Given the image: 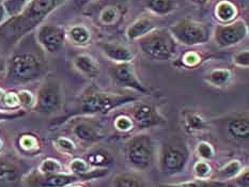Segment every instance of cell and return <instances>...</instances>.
<instances>
[{
    "instance_id": "cell-11",
    "label": "cell",
    "mask_w": 249,
    "mask_h": 187,
    "mask_svg": "<svg viewBox=\"0 0 249 187\" xmlns=\"http://www.w3.org/2000/svg\"><path fill=\"white\" fill-rule=\"evenodd\" d=\"M36 39L48 53H57L62 50L67 39V30L57 25H42L37 30Z\"/></svg>"
},
{
    "instance_id": "cell-32",
    "label": "cell",
    "mask_w": 249,
    "mask_h": 187,
    "mask_svg": "<svg viewBox=\"0 0 249 187\" xmlns=\"http://www.w3.org/2000/svg\"><path fill=\"white\" fill-rule=\"evenodd\" d=\"M55 146L56 148L63 153L72 154L76 150V146L72 141V139L67 138V137H59L55 140Z\"/></svg>"
},
{
    "instance_id": "cell-21",
    "label": "cell",
    "mask_w": 249,
    "mask_h": 187,
    "mask_svg": "<svg viewBox=\"0 0 249 187\" xmlns=\"http://www.w3.org/2000/svg\"><path fill=\"white\" fill-rule=\"evenodd\" d=\"M19 168L13 162L0 159V184L15 183L19 179Z\"/></svg>"
},
{
    "instance_id": "cell-27",
    "label": "cell",
    "mask_w": 249,
    "mask_h": 187,
    "mask_svg": "<svg viewBox=\"0 0 249 187\" xmlns=\"http://www.w3.org/2000/svg\"><path fill=\"white\" fill-rule=\"evenodd\" d=\"M184 125H185L186 131L194 133V132H200L205 130V121L203 118L197 112L194 111H186L184 114Z\"/></svg>"
},
{
    "instance_id": "cell-28",
    "label": "cell",
    "mask_w": 249,
    "mask_h": 187,
    "mask_svg": "<svg viewBox=\"0 0 249 187\" xmlns=\"http://www.w3.org/2000/svg\"><path fill=\"white\" fill-rule=\"evenodd\" d=\"M225 182L209 179H197L177 184H161L160 187H226Z\"/></svg>"
},
{
    "instance_id": "cell-19",
    "label": "cell",
    "mask_w": 249,
    "mask_h": 187,
    "mask_svg": "<svg viewBox=\"0 0 249 187\" xmlns=\"http://www.w3.org/2000/svg\"><path fill=\"white\" fill-rule=\"evenodd\" d=\"M123 15L122 8L117 4H107L99 12L100 24L106 27L116 26L121 20Z\"/></svg>"
},
{
    "instance_id": "cell-15",
    "label": "cell",
    "mask_w": 249,
    "mask_h": 187,
    "mask_svg": "<svg viewBox=\"0 0 249 187\" xmlns=\"http://www.w3.org/2000/svg\"><path fill=\"white\" fill-rule=\"evenodd\" d=\"M96 46L100 48L105 57L115 63L132 62L135 57V52L131 48L118 42L100 41L96 43Z\"/></svg>"
},
{
    "instance_id": "cell-44",
    "label": "cell",
    "mask_w": 249,
    "mask_h": 187,
    "mask_svg": "<svg viewBox=\"0 0 249 187\" xmlns=\"http://www.w3.org/2000/svg\"><path fill=\"white\" fill-rule=\"evenodd\" d=\"M2 149H3V141H2V139L0 138V152L2 151Z\"/></svg>"
},
{
    "instance_id": "cell-17",
    "label": "cell",
    "mask_w": 249,
    "mask_h": 187,
    "mask_svg": "<svg viewBox=\"0 0 249 187\" xmlns=\"http://www.w3.org/2000/svg\"><path fill=\"white\" fill-rule=\"evenodd\" d=\"M229 135L236 140H247L249 138V118L246 116H236L229 120L227 124Z\"/></svg>"
},
{
    "instance_id": "cell-13",
    "label": "cell",
    "mask_w": 249,
    "mask_h": 187,
    "mask_svg": "<svg viewBox=\"0 0 249 187\" xmlns=\"http://www.w3.org/2000/svg\"><path fill=\"white\" fill-rule=\"evenodd\" d=\"M132 121L140 128H149L165 123L164 117L158 108L150 103H137L132 108Z\"/></svg>"
},
{
    "instance_id": "cell-29",
    "label": "cell",
    "mask_w": 249,
    "mask_h": 187,
    "mask_svg": "<svg viewBox=\"0 0 249 187\" xmlns=\"http://www.w3.org/2000/svg\"><path fill=\"white\" fill-rule=\"evenodd\" d=\"M112 187H145V184L143 180L136 174L123 173L116 176Z\"/></svg>"
},
{
    "instance_id": "cell-39",
    "label": "cell",
    "mask_w": 249,
    "mask_h": 187,
    "mask_svg": "<svg viewBox=\"0 0 249 187\" xmlns=\"http://www.w3.org/2000/svg\"><path fill=\"white\" fill-rule=\"evenodd\" d=\"M182 62L186 67H195L200 62V56L195 51H188L182 58Z\"/></svg>"
},
{
    "instance_id": "cell-41",
    "label": "cell",
    "mask_w": 249,
    "mask_h": 187,
    "mask_svg": "<svg viewBox=\"0 0 249 187\" xmlns=\"http://www.w3.org/2000/svg\"><path fill=\"white\" fill-rule=\"evenodd\" d=\"M92 0H73V3L76 8H82V7H84V5L88 4Z\"/></svg>"
},
{
    "instance_id": "cell-2",
    "label": "cell",
    "mask_w": 249,
    "mask_h": 187,
    "mask_svg": "<svg viewBox=\"0 0 249 187\" xmlns=\"http://www.w3.org/2000/svg\"><path fill=\"white\" fill-rule=\"evenodd\" d=\"M138 101L134 94H120L106 92L96 87H90L84 91L78 101V111L80 115L92 116L107 114L123 105Z\"/></svg>"
},
{
    "instance_id": "cell-23",
    "label": "cell",
    "mask_w": 249,
    "mask_h": 187,
    "mask_svg": "<svg viewBox=\"0 0 249 187\" xmlns=\"http://www.w3.org/2000/svg\"><path fill=\"white\" fill-rule=\"evenodd\" d=\"M236 8L233 3H231L230 1H227V0H224V1H220L216 5L215 9V15L216 18H217L219 21H221L223 24L230 23V21L234 20L235 16H236Z\"/></svg>"
},
{
    "instance_id": "cell-1",
    "label": "cell",
    "mask_w": 249,
    "mask_h": 187,
    "mask_svg": "<svg viewBox=\"0 0 249 187\" xmlns=\"http://www.w3.org/2000/svg\"><path fill=\"white\" fill-rule=\"evenodd\" d=\"M66 1L67 0H30L18 14L11 16L0 25V45L4 48L12 47Z\"/></svg>"
},
{
    "instance_id": "cell-36",
    "label": "cell",
    "mask_w": 249,
    "mask_h": 187,
    "mask_svg": "<svg viewBox=\"0 0 249 187\" xmlns=\"http://www.w3.org/2000/svg\"><path fill=\"white\" fill-rule=\"evenodd\" d=\"M233 63L235 66L240 67V68H248L249 67V51L248 50L239 51L235 53V56L233 57Z\"/></svg>"
},
{
    "instance_id": "cell-24",
    "label": "cell",
    "mask_w": 249,
    "mask_h": 187,
    "mask_svg": "<svg viewBox=\"0 0 249 187\" xmlns=\"http://www.w3.org/2000/svg\"><path fill=\"white\" fill-rule=\"evenodd\" d=\"M145 7L156 15H166L176 10V0H144Z\"/></svg>"
},
{
    "instance_id": "cell-25",
    "label": "cell",
    "mask_w": 249,
    "mask_h": 187,
    "mask_svg": "<svg viewBox=\"0 0 249 187\" xmlns=\"http://www.w3.org/2000/svg\"><path fill=\"white\" fill-rule=\"evenodd\" d=\"M90 167L95 168H106L112 162L111 155L104 150H96L87 155L85 159Z\"/></svg>"
},
{
    "instance_id": "cell-26",
    "label": "cell",
    "mask_w": 249,
    "mask_h": 187,
    "mask_svg": "<svg viewBox=\"0 0 249 187\" xmlns=\"http://www.w3.org/2000/svg\"><path fill=\"white\" fill-rule=\"evenodd\" d=\"M243 169L242 163L240 160H231L227 165H225L223 168H220L217 173H216L215 180L225 182L227 180H232L239 174Z\"/></svg>"
},
{
    "instance_id": "cell-31",
    "label": "cell",
    "mask_w": 249,
    "mask_h": 187,
    "mask_svg": "<svg viewBox=\"0 0 249 187\" xmlns=\"http://www.w3.org/2000/svg\"><path fill=\"white\" fill-rule=\"evenodd\" d=\"M42 174H55L62 172V165L58 162L57 159L53 158H45L40 164L39 169H37Z\"/></svg>"
},
{
    "instance_id": "cell-18",
    "label": "cell",
    "mask_w": 249,
    "mask_h": 187,
    "mask_svg": "<svg viewBox=\"0 0 249 187\" xmlns=\"http://www.w3.org/2000/svg\"><path fill=\"white\" fill-rule=\"evenodd\" d=\"M155 28L154 21L150 17H140L127 27L126 36L131 41H138L140 37L147 35Z\"/></svg>"
},
{
    "instance_id": "cell-42",
    "label": "cell",
    "mask_w": 249,
    "mask_h": 187,
    "mask_svg": "<svg viewBox=\"0 0 249 187\" xmlns=\"http://www.w3.org/2000/svg\"><path fill=\"white\" fill-rule=\"evenodd\" d=\"M5 69H7V60H5V58L0 53V73L5 72Z\"/></svg>"
},
{
    "instance_id": "cell-37",
    "label": "cell",
    "mask_w": 249,
    "mask_h": 187,
    "mask_svg": "<svg viewBox=\"0 0 249 187\" xmlns=\"http://www.w3.org/2000/svg\"><path fill=\"white\" fill-rule=\"evenodd\" d=\"M20 107H32L35 104V96L32 95L29 91H19L18 92Z\"/></svg>"
},
{
    "instance_id": "cell-4",
    "label": "cell",
    "mask_w": 249,
    "mask_h": 187,
    "mask_svg": "<svg viewBox=\"0 0 249 187\" xmlns=\"http://www.w3.org/2000/svg\"><path fill=\"white\" fill-rule=\"evenodd\" d=\"M138 45L143 55L152 60H171L177 53V41L170 31L166 29L151 31L147 35L140 37Z\"/></svg>"
},
{
    "instance_id": "cell-7",
    "label": "cell",
    "mask_w": 249,
    "mask_h": 187,
    "mask_svg": "<svg viewBox=\"0 0 249 187\" xmlns=\"http://www.w3.org/2000/svg\"><path fill=\"white\" fill-rule=\"evenodd\" d=\"M63 91L61 83L55 77H46L37 90L32 108L37 114L52 115L61 109Z\"/></svg>"
},
{
    "instance_id": "cell-43",
    "label": "cell",
    "mask_w": 249,
    "mask_h": 187,
    "mask_svg": "<svg viewBox=\"0 0 249 187\" xmlns=\"http://www.w3.org/2000/svg\"><path fill=\"white\" fill-rule=\"evenodd\" d=\"M64 187H84V186L78 185V184H76V183H72V184H69V185L64 186Z\"/></svg>"
},
{
    "instance_id": "cell-30",
    "label": "cell",
    "mask_w": 249,
    "mask_h": 187,
    "mask_svg": "<svg viewBox=\"0 0 249 187\" xmlns=\"http://www.w3.org/2000/svg\"><path fill=\"white\" fill-rule=\"evenodd\" d=\"M18 147L25 153H35L40 149L39 139L31 134H25L18 139Z\"/></svg>"
},
{
    "instance_id": "cell-35",
    "label": "cell",
    "mask_w": 249,
    "mask_h": 187,
    "mask_svg": "<svg viewBox=\"0 0 249 187\" xmlns=\"http://www.w3.org/2000/svg\"><path fill=\"white\" fill-rule=\"evenodd\" d=\"M115 126H116L118 131L125 133V132H129L132 130L133 126H134V123H133L131 118L121 116V117H119L116 119Z\"/></svg>"
},
{
    "instance_id": "cell-40",
    "label": "cell",
    "mask_w": 249,
    "mask_h": 187,
    "mask_svg": "<svg viewBox=\"0 0 249 187\" xmlns=\"http://www.w3.org/2000/svg\"><path fill=\"white\" fill-rule=\"evenodd\" d=\"M5 94L7 92L0 88V112H13L8 109L7 103H5Z\"/></svg>"
},
{
    "instance_id": "cell-3",
    "label": "cell",
    "mask_w": 249,
    "mask_h": 187,
    "mask_svg": "<svg viewBox=\"0 0 249 187\" xmlns=\"http://www.w3.org/2000/svg\"><path fill=\"white\" fill-rule=\"evenodd\" d=\"M5 71L10 83L24 85L39 79L44 72V66L36 53L23 51L10 58Z\"/></svg>"
},
{
    "instance_id": "cell-10",
    "label": "cell",
    "mask_w": 249,
    "mask_h": 187,
    "mask_svg": "<svg viewBox=\"0 0 249 187\" xmlns=\"http://www.w3.org/2000/svg\"><path fill=\"white\" fill-rule=\"evenodd\" d=\"M108 73L113 83L120 87L131 89L139 94H149V89L138 79L132 62L112 64Z\"/></svg>"
},
{
    "instance_id": "cell-5",
    "label": "cell",
    "mask_w": 249,
    "mask_h": 187,
    "mask_svg": "<svg viewBox=\"0 0 249 187\" xmlns=\"http://www.w3.org/2000/svg\"><path fill=\"white\" fill-rule=\"evenodd\" d=\"M125 158L132 168L144 171L155 160V143L148 134H139L132 137L125 144Z\"/></svg>"
},
{
    "instance_id": "cell-16",
    "label": "cell",
    "mask_w": 249,
    "mask_h": 187,
    "mask_svg": "<svg viewBox=\"0 0 249 187\" xmlns=\"http://www.w3.org/2000/svg\"><path fill=\"white\" fill-rule=\"evenodd\" d=\"M75 69L88 78H94L100 74V66L95 59L88 53H80L73 59Z\"/></svg>"
},
{
    "instance_id": "cell-22",
    "label": "cell",
    "mask_w": 249,
    "mask_h": 187,
    "mask_svg": "<svg viewBox=\"0 0 249 187\" xmlns=\"http://www.w3.org/2000/svg\"><path fill=\"white\" fill-rule=\"evenodd\" d=\"M232 73L228 68H214L205 75V80L216 88H224L230 83Z\"/></svg>"
},
{
    "instance_id": "cell-45",
    "label": "cell",
    "mask_w": 249,
    "mask_h": 187,
    "mask_svg": "<svg viewBox=\"0 0 249 187\" xmlns=\"http://www.w3.org/2000/svg\"><path fill=\"white\" fill-rule=\"evenodd\" d=\"M5 2V0H0V4H2Z\"/></svg>"
},
{
    "instance_id": "cell-6",
    "label": "cell",
    "mask_w": 249,
    "mask_h": 187,
    "mask_svg": "<svg viewBox=\"0 0 249 187\" xmlns=\"http://www.w3.org/2000/svg\"><path fill=\"white\" fill-rule=\"evenodd\" d=\"M189 159V151L182 139L167 141L160 153V168L166 175H176L185 169Z\"/></svg>"
},
{
    "instance_id": "cell-12",
    "label": "cell",
    "mask_w": 249,
    "mask_h": 187,
    "mask_svg": "<svg viewBox=\"0 0 249 187\" xmlns=\"http://www.w3.org/2000/svg\"><path fill=\"white\" fill-rule=\"evenodd\" d=\"M80 180L77 175L72 173L42 174L39 171L29 174L25 179L27 187H64L69 184L77 183Z\"/></svg>"
},
{
    "instance_id": "cell-14",
    "label": "cell",
    "mask_w": 249,
    "mask_h": 187,
    "mask_svg": "<svg viewBox=\"0 0 249 187\" xmlns=\"http://www.w3.org/2000/svg\"><path fill=\"white\" fill-rule=\"evenodd\" d=\"M72 134L80 142L87 144L95 143L103 138L101 126L91 119L77 120L72 126Z\"/></svg>"
},
{
    "instance_id": "cell-8",
    "label": "cell",
    "mask_w": 249,
    "mask_h": 187,
    "mask_svg": "<svg viewBox=\"0 0 249 187\" xmlns=\"http://www.w3.org/2000/svg\"><path fill=\"white\" fill-rule=\"evenodd\" d=\"M177 43L186 46H196L208 43L211 36L209 27L200 21L184 18L172 25L169 29Z\"/></svg>"
},
{
    "instance_id": "cell-20",
    "label": "cell",
    "mask_w": 249,
    "mask_h": 187,
    "mask_svg": "<svg viewBox=\"0 0 249 187\" xmlns=\"http://www.w3.org/2000/svg\"><path fill=\"white\" fill-rule=\"evenodd\" d=\"M67 37L74 45L86 46L90 43L92 35L88 27L84 25H74L67 30Z\"/></svg>"
},
{
    "instance_id": "cell-9",
    "label": "cell",
    "mask_w": 249,
    "mask_h": 187,
    "mask_svg": "<svg viewBox=\"0 0 249 187\" xmlns=\"http://www.w3.org/2000/svg\"><path fill=\"white\" fill-rule=\"evenodd\" d=\"M248 35L247 24L243 19H235L230 23L217 25L214 31L216 45L226 48L240 44Z\"/></svg>"
},
{
    "instance_id": "cell-34",
    "label": "cell",
    "mask_w": 249,
    "mask_h": 187,
    "mask_svg": "<svg viewBox=\"0 0 249 187\" xmlns=\"http://www.w3.org/2000/svg\"><path fill=\"white\" fill-rule=\"evenodd\" d=\"M197 153L199 155V157H201L202 159H205V160L213 158L215 155L214 148L211 146L209 142H205V141H202L198 144Z\"/></svg>"
},
{
    "instance_id": "cell-38",
    "label": "cell",
    "mask_w": 249,
    "mask_h": 187,
    "mask_svg": "<svg viewBox=\"0 0 249 187\" xmlns=\"http://www.w3.org/2000/svg\"><path fill=\"white\" fill-rule=\"evenodd\" d=\"M232 180H233L235 186H237V187H249L248 168L242 169L241 172L237 174L234 179H232Z\"/></svg>"
},
{
    "instance_id": "cell-33",
    "label": "cell",
    "mask_w": 249,
    "mask_h": 187,
    "mask_svg": "<svg viewBox=\"0 0 249 187\" xmlns=\"http://www.w3.org/2000/svg\"><path fill=\"white\" fill-rule=\"evenodd\" d=\"M194 172L198 179H209L211 175V166L205 160H200L194 166Z\"/></svg>"
}]
</instances>
